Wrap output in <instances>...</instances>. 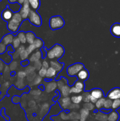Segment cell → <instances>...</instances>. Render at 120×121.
<instances>
[{
	"instance_id": "8992f818",
	"label": "cell",
	"mask_w": 120,
	"mask_h": 121,
	"mask_svg": "<svg viewBox=\"0 0 120 121\" xmlns=\"http://www.w3.org/2000/svg\"><path fill=\"white\" fill-rule=\"evenodd\" d=\"M51 49L54 53L55 57L56 59H60V58L62 57L65 53L64 48H63V47L58 44L54 45Z\"/></svg>"
},
{
	"instance_id": "db71d44e",
	"label": "cell",
	"mask_w": 120,
	"mask_h": 121,
	"mask_svg": "<svg viewBox=\"0 0 120 121\" xmlns=\"http://www.w3.org/2000/svg\"><path fill=\"white\" fill-rule=\"evenodd\" d=\"M98 99H96V98H94L93 96H91V98H90V102L92 103V104H95V103L96 102V101H97Z\"/></svg>"
},
{
	"instance_id": "4fadbf2b",
	"label": "cell",
	"mask_w": 120,
	"mask_h": 121,
	"mask_svg": "<svg viewBox=\"0 0 120 121\" xmlns=\"http://www.w3.org/2000/svg\"><path fill=\"white\" fill-rule=\"evenodd\" d=\"M77 77L81 81H85L89 78V73L87 70L84 68L79 72L78 74H77Z\"/></svg>"
},
{
	"instance_id": "4dcf8cb0",
	"label": "cell",
	"mask_w": 120,
	"mask_h": 121,
	"mask_svg": "<svg viewBox=\"0 0 120 121\" xmlns=\"http://www.w3.org/2000/svg\"><path fill=\"white\" fill-rule=\"evenodd\" d=\"M20 44H21V42H20L18 38L17 37H15L13 40L12 43V46L14 49H17L20 46Z\"/></svg>"
},
{
	"instance_id": "d590c367",
	"label": "cell",
	"mask_w": 120,
	"mask_h": 121,
	"mask_svg": "<svg viewBox=\"0 0 120 121\" xmlns=\"http://www.w3.org/2000/svg\"><path fill=\"white\" fill-rule=\"evenodd\" d=\"M28 55L29 54H28V53L26 51V49L25 50H24L23 52H21L20 54V59L22 60V61H24V60H26L28 58Z\"/></svg>"
},
{
	"instance_id": "f546056e",
	"label": "cell",
	"mask_w": 120,
	"mask_h": 121,
	"mask_svg": "<svg viewBox=\"0 0 120 121\" xmlns=\"http://www.w3.org/2000/svg\"><path fill=\"white\" fill-rule=\"evenodd\" d=\"M74 87H76V89L80 90H83L84 89L85 85H84V83L82 82V81L81 80H77L76 82L74 83Z\"/></svg>"
},
{
	"instance_id": "7c38bea8",
	"label": "cell",
	"mask_w": 120,
	"mask_h": 121,
	"mask_svg": "<svg viewBox=\"0 0 120 121\" xmlns=\"http://www.w3.org/2000/svg\"><path fill=\"white\" fill-rule=\"evenodd\" d=\"M91 95L93 96L94 98H96V99H101V98H104V92L99 88H95L91 91L90 93Z\"/></svg>"
},
{
	"instance_id": "9c48e42d",
	"label": "cell",
	"mask_w": 120,
	"mask_h": 121,
	"mask_svg": "<svg viewBox=\"0 0 120 121\" xmlns=\"http://www.w3.org/2000/svg\"><path fill=\"white\" fill-rule=\"evenodd\" d=\"M110 31L113 36L117 38H120V23L119 22L114 23L111 27Z\"/></svg>"
},
{
	"instance_id": "44dd1931",
	"label": "cell",
	"mask_w": 120,
	"mask_h": 121,
	"mask_svg": "<svg viewBox=\"0 0 120 121\" xmlns=\"http://www.w3.org/2000/svg\"><path fill=\"white\" fill-rule=\"evenodd\" d=\"M56 75V72L55 69L51 67H49L47 69V73H46V79H52V78H55Z\"/></svg>"
},
{
	"instance_id": "ab89813d",
	"label": "cell",
	"mask_w": 120,
	"mask_h": 121,
	"mask_svg": "<svg viewBox=\"0 0 120 121\" xmlns=\"http://www.w3.org/2000/svg\"><path fill=\"white\" fill-rule=\"evenodd\" d=\"M35 49H36V48H35V46H34V44H29V46L26 48V51H27V52L28 53V54H31L32 52H34Z\"/></svg>"
},
{
	"instance_id": "83f0119b",
	"label": "cell",
	"mask_w": 120,
	"mask_h": 121,
	"mask_svg": "<svg viewBox=\"0 0 120 121\" xmlns=\"http://www.w3.org/2000/svg\"><path fill=\"white\" fill-rule=\"evenodd\" d=\"M120 108V99H116L112 101V104L111 109L113 111L118 109Z\"/></svg>"
},
{
	"instance_id": "8d00e7d4",
	"label": "cell",
	"mask_w": 120,
	"mask_h": 121,
	"mask_svg": "<svg viewBox=\"0 0 120 121\" xmlns=\"http://www.w3.org/2000/svg\"><path fill=\"white\" fill-rule=\"evenodd\" d=\"M7 46L2 42H0V54H3L7 52Z\"/></svg>"
},
{
	"instance_id": "2e32d148",
	"label": "cell",
	"mask_w": 120,
	"mask_h": 121,
	"mask_svg": "<svg viewBox=\"0 0 120 121\" xmlns=\"http://www.w3.org/2000/svg\"><path fill=\"white\" fill-rule=\"evenodd\" d=\"M49 64H50L51 67L55 69L56 72H61L63 68V64L60 63L56 61H51Z\"/></svg>"
},
{
	"instance_id": "11a10c76",
	"label": "cell",
	"mask_w": 120,
	"mask_h": 121,
	"mask_svg": "<svg viewBox=\"0 0 120 121\" xmlns=\"http://www.w3.org/2000/svg\"><path fill=\"white\" fill-rule=\"evenodd\" d=\"M28 64H29V61L27 60H24V61H22V62H21V65H22V66H24V67H25V66H27L28 65Z\"/></svg>"
},
{
	"instance_id": "ba28073f",
	"label": "cell",
	"mask_w": 120,
	"mask_h": 121,
	"mask_svg": "<svg viewBox=\"0 0 120 121\" xmlns=\"http://www.w3.org/2000/svg\"><path fill=\"white\" fill-rule=\"evenodd\" d=\"M107 97L108 99L112 100L120 99V87H115L111 90L107 94Z\"/></svg>"
},
{
	"instance_id": "680465c9",
	"label": "cell",
	"mask_w": 120,
	"mask_h": 121,
	"mask_svg": "<svg viewBox=\"0 0 120 121\" xmlns=\"http://www.w3.org/2000/svg\"><path fill=\"white\" fill-rule=\"evenodd\" d=\"M8 1L10 4L16 3L18 2V0H8Z\"/></svg>"
},
{
	"instance_id": "d6a6232c",
	"label": "cell",
	"mask_w": 120,
	"mask_h": 121,
	"mask_svg": "<svg viewBox=\"0 0 120 121\" xmlns=\"http://www.w3.org/2000/svg\"><path fill=\"white\" fill-rule=\"evenodd\" d=\"M49 106L47 103L44 104L42 106L41 109V113H42V115H45L46 113H47V112H48V110H49Z\"/></svg>"
},
{
	"instance_id": "d4e9b609",
	"label": "cell",
	"mask_w": 120,
	"mask_h": 121,
	"mask_svg": "<svg viewBox=\"0 0 120 121\" xmlns=\"http://www.w3.org/2000/svg\"><path fill=\"white\" fill-rule=\"evenodd\" d=\"M17 37L20 40V42L22 44H25L27 43V39H26L25 33L24 31H20L18 33Z\"/></svg>"
},
{
	"instance_id": "f35d334b",
	"label": "cell",
	"mask_w": 120,
	"mask_h": 121,
	"mask_svg": "<svg viewBox=\"0 0 120 121\" xmlns=\"http://www.w3.org/2000/svg\"><path fill=\"white\" fill-rule=\"evenodd\" d=\"M82 92V90H80L76 89L74 86H72L70 88V91H69V93H74V94H78V93H81Z\"/></svg>"
},
{
	"instance_id": "cb8c5ba5",
	"label": "cell",
	"mask_w": 120,
	"mask_h": 121,
	"mask_svg": "<svg viewBox=\"0 0 120 121\" xmlns=\"http://www.w3.org/2000/svg\"><path fill=\"white\" fill-rule=\"evenodd\" d=\"M33 44L35 46L36 49H39V48H41L43 47L44 42L41 39L36 37V39L34 40V43H33Z\"/></svg>"
},
{
	"instance_id": "836d02e7",
	"label": "cell",
	"mask_w": 120,
	"mask_h": 121,
	"mask_svg": "<svg viewBox=\"0 0 120 121\" xmlns=\"http://www.w3.org/2000/svg\"><path fill=\"white\" fill-rule=\"evenodd\" d=\"M24 82L23 79H18L17 81L15 83V86L18 89H22L24 87Z\"/></svg>"
},
{
	"instance_id": "6da1fadb",
	"label": "cell",
	"mask_w": 120,
	"mask_h": 121,
	"mask_svg": "<svg viewBox=\"0 0 120 121\" xmlns=\"http://www.w3.org/2000/svg\"><path fill=\"white\" fill-rule=\"evenodd\" d=\"M22 20L23 19L19 12L14 13L12 19L7 23V28L8 30L12 33H16L20 28Z\"/></svg>"
},
{
	"instance_id": "74e56055",
	"label": "cell",
	"mask_w": 120,
	"mask_h": 121,
	"mask_svg": "<svg viewBox=\"0 0 120 121\" xmlns=\"http://www.w3.org/2000/svg\"><path fill=\"white\" fill-rule=\"evenodd\" d=\"M47 69H45L42 68L38 71V74H39V76L41 77V78H45L46 76V73H47Z\"/></svg>"
},
{
	"instance_id": "3957f363",
	"label": "cell",
	"mask_w": 120,
	"mask_h": 121,
	"mask_svg": "<svg viewBox=\"0 0 120 121\" xmlns=\"http://www.w3.org/2000/svg\"><path fill=\"white\" fill-rule=\"evenodd\" d=\"M28 19L32 24L36 27H40L42 24V19L40 14L36 11L31 10L28 15Z\"/></svg>"
},
{
	"instance_id": "30bf717a",
	"label": "cell",
	"mask_w": 120,
	"mask_h": 121,
	"mask_svg": "<svg viewBox=\"0 0 120 121\" xmlns=\"http://www.w3.org/2000/svg\"><path fill=\"white\" fill-rule=\"evenodd\" d=\"M59 102H60V105L61 107L64 110L69 109V106L71 105V100L70 98L68 97L61 98V99H60Z\"/></svg>"
},
{
	"instance_id": "816d5d0a",
	"label": "cell",
	"mask_w": 120,
	"mask_h": 121,
	"mask_svg": "<svg viewBox=\"0 0 120 121\" xmlns=\"http://www.w3.org/2000/svg\"><path fill=\"white\" fill-rule=\"evenodd\" d=\"M5 109L4 108H3L1 109V115L2 116V117H4V118L5 119H6L7 121H9V117H8L7 116L5 115Z\"/></svg>"
},
{
	"instance_id": "5b68a950",
	"label": "cell",
	"mask_w": 120,
	"mask_h": 121,
	"mask_svg": "<svg viewBox=\"0 0 120 121\" xmlns=\"http://www.w3.org/2000/svg\"><path fill=\"white\" fill-rule=\"evenodd\" d=\"M31 10V9L29 7L28 1V0H25L23 3V4L21 5L20 10H19V13H20L21 17H22V19L25 20V19H27L28 17V15H29Z\"/></svg>"
},
{
	"instance_id": "91938a15",
	"label": "cell",
	"mask_w": 120,
	"mask_h": 121,
	"mask_svg": "<svg viewBox=\"0 0 120 121\" xmlns=\"http://www.w3.org/2000/svg\"><path fill=\"white\" fill-rule=\"evenodd\" d=\"M71 121H78V120H72Z\"/></svg>"
},
{
	"instance_id": "7a4b0ae2",
	"label": "cell",
	"mask_w": 120,
	"mask_h": 121,
	"mask_svg": "<svg viewBox=\"0 0 120 121\" xmlns=\"http://www.w3.org/2000/svg\"><path fill=\"white\" fill-rule=\"evenodd\" d=\"M64 20H63L62 17L60 16V15L53 16L49 19V27L51 28V29L53 30L62 28V27L64 26Z\"/></svg>"
},
{
	"instance_id": "f1b7e54d",
	"label": "cell",
	"mask_w": 120,
	"mask_h": 121,
	"mask_svg": "<svg viewBox=\"0 0 120 121\" xmlns=\"http://www.w3.org/2000/svg\"><path fill=\"white\" fill-rule=\"evenodd\" d=\"M112 100L109 99H105V101L104 105V109H111L112 108Z\"/></svg>"
},
{
	"instance_id": "603a6c76",
	"label": "cell",
	"mask_w": 120,
	"mask_h": 121,
	"mask_svg": "<svg viewBox=\"0 0 120 121\" xmlns=\"http://www.w3.org/2000/svg\"><path fill=\"white\" fill-rule=\"evenodd\" d=\"M60 91H61V95H62V96L63 98L68 97V95L70 94V93H69L70 88H69V86L68 85H65Z\"/></svg>"
},
{
	"instance_id": "9f6ffc18",
	"label": "cell",
	"mask_w": 120,
	"mask_h": 121,
	"mask_svg": "<svg viewBox=\"0 0 120 121\" xmlns=\"http://www.w3.org/2000/svg\"><path fill=\"white\" fill-rule=\"evenodd\" d=\"M4 68V63H3V61L1 59H0V71L2 70Z\"/></svg>"
},
{
	"instance_id": "484cf974",
	"label": "cell",
	"mask_w": 120,
	"mask_h": 121,
	"mask_svg": "<svg viewBox=\"0 0 120 121\" xmlns=\"http://www.w3.org/2000/svg\"><path fill=\"white\" fill-rule=\"evenodd\" d=\"M71 100L72 102L74 104H78L81 102L82 101V95H77V96H72L71 98Z\"/></svg>"
},
{
	"instance_id": "277c9868",
	"label": "cell",
	"mask_w": 120,
	"mask_h": 121,
	"mask_svg": "<svg viewBox=\"0 0 120 121\" xmlns=\"http://www.w3.org/2000/svg\"><path fill=\"white\" fill-rule=\"evenodd\" d=\"M84 69V65L80 63L73 64L68 67L67 73L69 76H77L79 72Z\"/></svg>"
},
{
	"instance_id": "7bdbcfd3",
	"label": "cell",
	"mask_w": 120,
	"mask_h": 121,
	"mask_svg": "<svg viewBox=\"0 0 120 121\" xmlns=\"http://www.w3.org/2000/svg\"><path fill=\"white\" fill-rule=\"evenodd\" d=\"M35 70V69L34 66H27V67L26 68L25 71V72H26V73H27V74H30V73H33V72H34Z\"/></svg>"
},
{
	"instance_id": "94428289",
	"label": "cell",
	"mask_w": 120,
	"mask_h": 121,
	"mask_svg": "<svg viewBox=\"0 0 120 121\" xmlns=\"http://www.w3.org/2000/svg\"><path fill=\"white\" fill-rule=\"evenodd\" d=\"M1 1H2V0H0V2H1Z\"/></svg>"
},
{
	"instance_id": "6f0895ef",
	"label": "cell",
	"mask_w": 120,
	"mask_h": 121,
	"mask_svg": "<svg viewBox=\"0 0 120 121\" xmlns=\"http://www.w3.org/2000/svg\"><path fill=\"white\" fill-rule=\"evenodd\" d=\"M44 52V51L43 50V49H42V52H41V53H42V57H43L44 58V57H45L46 55H47V52Z\"/></svg>"
},
{
	"instance_id": "f6af8a7d",
	"label": "cell",
	"mask_w": 120,
	"mask_h": 121,
	"mask_svg": "<svg viewBox=\"0 0 120 121\" xmlns=\"http://www.w3.org/2000/svg\"><path fill=\"white\" fill-rule=\"evenodd\" d=\"M18 77L19 79H23L24 78H25L27 76V73L25 71H20V72L18 73L17 74Z\"/></svg>"
},
{
	"instance_id": "f5cc1de1",
	"label": "cell",
	"mask_w": 120,
	"mask_h": 121,
	"mask_svg": "<svg viewBox=\"0 0 120 121\" xmlns=\"http://www.w3.org/2000/svg\"><path fill=\"white\" fill-rule=\"evenodd\" d=\"M31 94L33 95H40L41 94V91L40 90H35L31 92Z\"/></svg>"
},
{
	"instance_id": "5bb4252c",
	"label": "cell",
	"mask_w": 120,
	"mask_h": 121,
	"mask_svg": "<svg viewBox=\"0 0 120 121\" xmlns=\"http://www.w3.org/2000/svg\"><path fill=\"white\" fill-rule=\"evenodd\" d=\"M29 7L32 10L36 11L39 9L41 4L40 0H28Z\"/></svg>"
},
{
	"instance_id": "8fae6325",
	"label": "cell",
	"mask_w": 120,
	"mask_h": 121,
	"mask_svg": "<svg viewBox=\"0 0 120 121\" xmlns=\"http://www.w3.org/2000/svg\"><path fill=\"white\" fill-rule=\"evenodd\" d=\"M14 38H15V37L14 36V35L12 33H9V34H7L6 35H5L2 37L1 42L4 44L5 46H9V45L12 44Z\"/></svg>"
},
{
	"instance_id": "52a82bcc",
	"label": "cell",
	"mask_w": 120,
	"mask_h": 121,
	"mask_svg": "<svg viewBox=\"0 0 120 121\" xmlns=\"http://www.w3.org/2000/svg\"><path fill=\"white\" fill-rule=\"evenodd\" d=\"M13 14L14 12L9 8V5H7L5 9H4L1 13V17L4 21L8 22L12 19Z\"/></svg>"
},
{
	"instance_id": "f907efd6",
	"label": "cell",
	"mask_w": 120,
	"mask_h": 121,
	"mask_svg": "<svg viewBox=\"0 0 120 121\" xmlns=\"http://www.w3.org/2000/svg\"><path fill=\"white\" fill-rule=\"evenodd\" d=\"M42 67L45 69H48L49 67V64L47 60H44V61H42Z\"/></svg>"
},
{
	"instance_id": "7dc6e473",
	"label": "cell",
	"mask_w": 120,
	"mask_h": 121,
	"mask_svg": "<svg viewBox=\"0 0 120 121\" xmlns=\"http://www.w3.org/2000/svg\"><path fill=\"white\" fill-rule=\"evenodd\" d=\"M35 77H36V76H35V72H33V73L28 74V76H27V80L29 82L33 81L34 79L35 78Z\"/></svg>"
},
{
	"instance_id": "681fc988",
	"label": "cell",
	"mask_w": 120,
	"mask_h": 121,
	"mask_svg": "<svg viewBox=\"0 0 120 121\" xmlns=\"http://www.w3.org/2000/svg\"><path fill=\"white\" fill-rule=\"evenodd\" d=\"M20 97H18V96H14L12 98V102L15 104H17L18 103L20 102Z\"/></svg>"
},
{
	"instance_id": "ee69618b",
	"label": "cell",
	"mask_w": 120,
	"mask_h": 121,
	"mask_svg": "<svg viewBox=\"0 0 120 121\" xmlns=\"http://www.w3.org/2000/svg\"><path fill=\"white\" fill-rule=\"evenodd\" d=\"M17 67V62L15 61H12L9 65V69L11 70L14 71Z\"/></svg>"
},
{
	"instance_id": "60d3db41",
	"label": "cell",
	"mask_w": 120,
	"mask_h": 121,
	"mask_svg": "<svg viewBox=\"0 0 120 121\" xmlns=\"http://www.w3.org/2000/svg\"><path fill=\"white\" fill-rule=\"evenodd\" d=\"M47 57H48L49 59H50V60H52V59H55V56H54V53H53L52 49H50L49 50L47 51Z\"/></svg>"
},
{
	"instance_id": "9a60e30c",
	"label": "cell",
	"mask_w": 120,
	"mask_h": 121,
	"mask_svg": "<svg viewBox=\"0 0 120 121\" xmlns=\"http://www.w3.org/2000/svg\"><path fill=\"white\" fill-rule=\"evenodd\" d=\"M95 119L97 121H108V114L99 111L95 114Z\"/></svg>"
},
{
	"instance_id": "e575fe53",
	"label": "cell",
	"mask_w": 120,
	"mask_h": 121,
	"mask_svg": "<svg viewBox=\"0 0 120 121\" xmlns=\"http://www.w3.org/2000/svg\"><path fill=\"white\" fill-rule=\"evenodd\" d=\"M84 108L88 110V111H92L95 108V106L94 105V104H92L91 102H88V103H85L84 104V105H83Z\"/></svg>"
},
{
	"instance_id": "c3c4849f",
	"label": "cell",
	"mask_w": 120,
	"mask_h": 121,
	"mask_svg": "<svg viewBox=\"0 0 120 121\" xmlns=\"http://www.w3.org/2000/svg\"><path fill=\"white\" fill-rule=\"evenodd\" d=\"M56 84H57V87H58V89L60 90L62 88V87L65 85L64 82L62 81V79H61V80H58V82L56 83Z\"/></svg>"
},
{
	"instance_id": "d6986e66",
	"label": "cell",
	"mask_w": 120,
	"mask_h": 121,
	"mask_svg": "<svg viewBox=\"0 0 120 121\" xmlns=\"http://www.w3.org/2000/svg\"><path fill=\"white\" fill-rule=\"evenodd\" d=\"M41 56H42V53L41 52L40 50H37L35 52V53H33L31 55V56L29 57V61L30 62H35L36 61H38L40 60L41 58Z\"/></svg>"
},
{
	"instance_id": "ac0fdd59",
	"label": "cell",
	"mask_w": 120,
	"mask_h": 121,
	"mask_svg": "<svg viewBox=\"0 0 120 121\" xmlns=\"http://www.w3.org/2000/svg\"><path fill=\"white\" fill-rule=\"evenodd\" d=\"M57 87V84L55 82H50L48 83L47 85L45 86V89L46 92L47 93H50V92H52V91H55Z\"/></svg>"
},
{
	"instance_id": "7402d4cb",
	"label": "cell",
	"mask_w": 120,
	"mask_h": 121,
	"mask_svg": "<svg viewBox=\"0 0 120 121\" xmlns=\"http://www.w3.org/2000/svg\"><path fill=\"white\" fill-rule=\"evenodd\" d=\"M80 121H86L89 115V111L85 108H82L80 111Z\"/></svg>"
},
{
	"instance_id": "bcb514c9",
	"label": "cell",
	"mask_w": 120,
	"mask_h": 121,
	"mask_svg": "<svg viewBox=\"0 0 120 121\" xmlns=\"http://www.w3.org/2000/svg\"><path fill=\"white\" fill-rule=\"evenodd\" d=\"M41 80H42V78L40 76H36L35 79L33 80V85H39L40 83L41 82Z\"/></svg>"
},
{
	"instance_id": "b9f144b4",
	"label": "cell",
	"mask_w": 120,
	"mask_h": 121,
	"mask_svg": "<svg viewBox=\"0 0 120 121\" xmlns=\"http://www.w3.org/2000/svg\"><path fill=\"white\" fill-rule=\"evenodd\" d=\"M34 67H35V70H40L42 68V63L40 61V60H38V61H36L35 62H34Z\"/></svg>"
},
{
	"instance_id": "e0dca14e",
	"label": "cell",
	"mask_w": 120,
	"mask_h": 121,
	"mask_svg": "<svg viewBox=\"0 0 120 121\" xmlns=\"http://www.w3.org/2000/svg\"><path fill=\"white\" fill-rule=\"evenodd\" d=\"M120 115L115 111H111L108 114V121H118Z\"/></svg>"
},
{
	"instance_id": "4316f807",
	"label": "cell",
	"mask_w": 120,
	"mask_h": 121,
	"mask_svg": "<svg viewBox=\"0 0 120 121\" xmlns=\"http://www.w3.org/2000/svg\"><path fill=\"white\" fill-rule=\"evenodd\" d=\"M105 98H102L101 99H98L96 102L95 104V106L97 109H100L101 108H102L104 106V102L105 101Z\"/></svg>"
},
{
	"instance_id": "ffe728a7",
	"label": "cell",
	"mask_w": 120,
	"mask_h": 121,
	"mask_svg": "<svg viewBox=\"0 0 120 121\" xmlns=\"http://www.w3.org/2000/svg\"><path fill=\"white\" fill-rule=\"evenodd\" d=\"M26 39H27V42L29 43V44H32L34 40L36 39L35 34L32 31H28L25 33Z\"/></svg>"
},
{
	"instance_id": "1f68e13d",
	"label": "cell",
	"mask_w": 120,
	"mask_h": 121,
	"mask_svg": "<svg viewBox=\"0 0 120 121\" xmlns=\"http://www.w3.org/2000/svg\"><path fill=\"white\" fill-rule=\"evenodd\" d=\"M82 100L85 103L90 102V98H91V94L90 93L88 92H85L82 95Z\"/></svg>"
}]
</instances>
